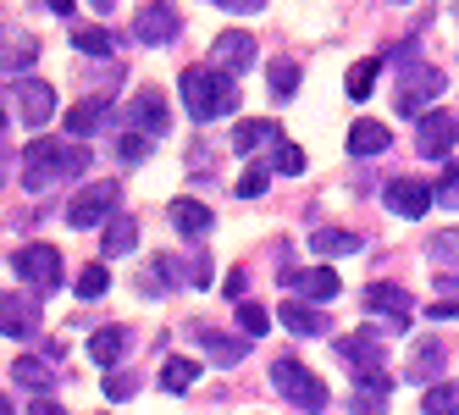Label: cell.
<instances>
[{
    "label": "cell",
    "mask_w": 459,
    "mask_h": 415,
    "mask_svg": "<svg viewBox=\"0 0 459 415\" xmlns=\"http://www.w3.org/2000/svg\"><path fill=\"white\" fill-rule=\"evenodd\" d=\"M183 266L172 261V255H155V261L139 272V294H150V299H160V294H172V289H183Z\"/></svg>",
    "instance_id": "obj_17"
},
{
    "label": "cell",
    "mask_w": 459,
    "mask_h": 415,
    "mask_svg": "<svg viewBox=\"0 0 459 415\" xmlns=\"http://www.w3.org/2000/svg\"><path fill=\"white\" fill-rule=\"evenodd\" d=\"M443 89H448V73H443V67H432V61H415V67H404V83H399V111L420 122V117H426V106H432Z\"/></svg>",
    "instance_id": "obj_5"
},
{
    "label": "cell",
    "mask_w": 459,
    "mask_h": 415,
    "mask_svg": "<svg viewBox=\"0 0 459 415\" xmlns=\"http://www.w3.org/2000/svg\"><path fill=\"white\" fill-rule=\"evenodd\" d=\"M73 45H78L83 56H111V34H106V28H78Z\"/></svg>",
    "instance_id": "obj_38"
},
{
    "label": "cell",
    "mask_w": 459,
    "mask_h": 415,
    "mask_svg": "<svg viewBox=\"0 0 459 415\" xmlns=\"http://www.w3.org/2000/svg\"><path fill=\"white\" fill-rule=\"evenodd\" d=\"M178 89H183V106H188L194 122H216V117H233V111H238V78H233V73L183 67Z\"/></svg>",
    "instance_id": "obj_1"
},
{
    "label": "cell",
    "mask_w": 459,
    "mask_h": 415,
    "mask_svg": "<svg viewBox=\"0 0 459 415\" xmlns=\"http://www.w3.org/2000/svg\"><path fill=\"white\" fill-rule=\"evenodd\" d=\"M100 294H111V272L94 261V266H83V277H78V299H100Z\"/></svg>",
    "instance_id": "obj_33"
},
{
    "label": "cell",
    "mask_w": 459,
    "mask_h": 415,
    "mask_svg": "<svg viewBox=\"0 0 459 415\" xmlns=\"http://www.w3.org/2000/svg\"><path fill=\"white\" fill-rule=\"evenodd\" d=\"M0 327H6V338H34L39 333L34 294H6V305H0Z\"/></svg>",
    "instance_id": "obj_16"
},
{
    "label": "cell",
    "mask_w": 459,
    "mask_h": 415,
    "mask_svg": "<svg viewBox=\"0 0 459 415\" xmlns=\"http://www.w3.org/2000/svg\"><path fill=\"white\" fill-rule=\"evenodd\" d=\"M255 56H260L255 34H244V28H227V34H216V45H211V67L238 78L244 67H255Z\"/></svg>",
    "instance_id": "obj_10"
},
{
    "label": "cell",
    "mask_w": 459,
    "mask_h": 415,
    "mask_svg": "<svg viewBox=\"0 0 459 415\" xmlns=\"http://www.w3.org/2000/svg\"><path fill=\"white\" fill-rule=\"evenodd\" d=\"M420 410L426 415H459V382L448 376V382H432L426 388V399H420Z\"/></svg>",
    "instance_id": "obj_30"
},
{
    "label": "cell",
    "mask_w": 459,
    "mask_h": 415,
    "mask_svg": "<svg viewBox=\"0 0 459 415\" xmlns=\"http://www.w3.org/2000/svg\"><path fill=\"white\" fill-rule=\"evenodd\" d=\"M221 294H227V299H238V294H244V272H238V266L227 272V282H221Z\"/></svg>",
    "instance_id": "obj_46"
},
{
    "label": "cell",
    "mask_w": 459,
    "mask_h": 415,
    "mask_svg": "<svg viewBox=\"0 0 459 415\" xmlns=\"http://www.w3.org/2000/svg\"><path fill=\"white\" fill-rule=\"evenodd\" d=\"M272 167H277V172H288V177H299V172H305V150L282 139V144L272 150Z\"/></svg>",
    "instance_id": "obj_35"
},
{
    "label": "cell",
    "mask_w": 459,
    "mask_h": 415,
    "mask_svg": "<svg viewBox=\"0 0 459 415\" xmlns=\"http://www.w3.org/2000/svg\"><path fill=\"white\" fill-rule=\"evenodd\" d=\"M106 117H111V106H106V100H78V106L67 111V134H73V144H83L89 134H100Z\"/></svg>",
    "instance_id": "obj_22"
},
{
    "label": "cell",
    "mask_w": 459,
    "mask_h": 415,
    "mask_svg": "<svg viewBox=\"0 0 459 415\" xmlns=\"http://www.w3.org/2000/svg\"><path fill=\"white\" fill-rule=\"evenodd\" d=\"M266 89H272V100H293L299 94V61H277L266 73Z\"/></svg>",
    "instance_id": "obj_31"
},
{
    "label": "cell",
    "mask_w": 459,
    "mask_h": 415,
    "mask_svg": "<svg viewBox=\"0 0 459 415\" xmlns=\"http://www.w3.org/2000/svg\"><path fill=\"white\" fill-rule=\"evenodd\" d=\"M432 205H437V188H426L420 177H393V183H387V211H393V216L415 221V216H426Z\"/></svg>",
    "instance_id": "obj_12"
},
{
    "label": "cell",
    "mask_w": 459,
    "mask_h": 415,
    "mask_svg": "<svg viewBox=\"0 0 459 415\" xmlns=\"http://www.w3.org/2000/svg\"><path fill=\"white\" fill-rule=\"evenodd\" d=\"M12 100H17V117H22L28 127H45V122L56 117V89L39 83V78H17V83H12Z\"/></svg>",
    "instance_id": "obj_11"
},
{
    "label": "cell",
    "mask_w": 459,
    "mask_h": 415,
    "mask_svg": "<svg viewBox=\"0 0 459 415\" xmlns=\"http://www.w3.org/2000/svg\"><path fill=\"white\" fill-rule=\"evenodd\" d=\"M310 249H316V255H326V261H338V255L366 249V238L349 233V228H316V233H310Z\"/></svg>",
    "instance_id": "obj_25"
},
{
    "label": "cell",
    "mask_w": 459,
    "mask_h": 415,
    "mask_svg": "<svg viewBox=\"0 0 459 415\" xmlns=\"http://www.w3.org/2000/svg\"><path fill=\"white\" fill-rule=\"evenodd\" d=\"M127 122H134V134H144V139L167 134L172 111H167V100H160V89H139L134 100H127Z\"/></svg>",
    "instance_id": "obj_14"
},
{
    "label": "cell",
    "mask_w": 459,
    "mask_h": 415,
    "mask_svg": "<svg viewBox=\"0 0 459 415\" xmlns=\"http://www.w3.org/2000/svg\"><path fill=\"white\" fill-rule=\"evenodd\" d=\"M194 382H200V360H183V355H172L167 366H160V388H167V393H188Z\"/></svg>",
    "instance_id": "obj_26"
},
{
    "label": "cell",
    "mask_w": 459,
    "mask_h": 415,
    "mask_svg": "<svg viewBox=\"0 0 459 415\" xmlns=\"http://www.w3.org/2000/svg\"><path fill=\"white\" fill-rule=\"evenodd\" d=\"M366 310L387 316L393 333H410V322H415V299H410V289H399V282H371V289H366Z\"/></svg>",
    "instance_id": "obj_8"
},
{
    "label": "cell",
    "mask_w": 459,
    "mask_h": 415,
    "mask_svg": "<svg viewBox=\"0 0 459 415\" xmlns=\"http://www.w3.org/2000/svg\"><path fill=\"white\" fill-rule=\"evenodd\" d=\"M266 376H272V388H277L288 404H299L305 415H321V410H326V399H333V393H326V382H321L305 360H293V355H277Z\"/></svg>",
    "instance_id": "obj_3"
},
{
    "label": "cell",
    "mask_w": 459,
    "mask_h": 415,
    "mask_svg": "<svg viewBox=\"0 0 459 415\" xmlns=\"http://www.w3.org/2000/svg\"><path fill=\"white\" fill-rule=\"evenodd\" d=\"M266 183H272V155H266V161H255V167L238 177V195H244V200H260V195H266Z\"/></svg>",
    "instance_id": "obj_34"
},
{
    "label": "cell",
    "mask_w": 459,
    "mask_h": 415,
    "mask_svg": "<svg viewBox=\"0 0 459 415\" xmlns=\"http://www.w3.org/2000/svg\"><path fill=\"white\" fill-rule=\"evenodd\" d=\"M238 327H244V338H260V333H266L272 327V316H266V305H238Z\"/></svg>",
    "instance_id": "obj_37"
},
{
    "label": "cell",
    "mask_w": 459,
    "mask_h": 415,
    "mask_svg": "<svg viewBox=\"0 0 459 415\" xmlns=\"http://www.w3.org/2000/svg\"><path fill=\"white\" fill-rule=\"evenodd\" d=\"M377 73H382V61H354L349 78H343V89L354 94V100H366V94L377 89Z\"/></svg>",
    "instance_id": "obj_32"
},
{
    "label": "cell",
    "mask_w": 459,
    "mask_h": 415,
    "mask_svg": "<svg viewBox=\"0 0 459 415\" xmlns=\"http://www.w3.org/2000/svg\"><path fill=\"white\" fill-rule=\"evenodd\" d=\"M183 34V12L178 6H144L134 17V39L139 45H172Z\"/></svg>",
    "instance_id": "obj_13"
},
{
    "label": "cell",
    "mask_w": 459,
    "mask_h": 415,
    "mask_svg": "<svg viewBox=\"0 0 459 415\" xmlns=\"http://www.w3.org/2000/svg\"><path fill=\"white\" fill-rule=\"evenodd\" d=\"M12 382H17V388H28V393H45L50 388V360H34V355L12 360Z\"/></svg>",
    "instance_id": "obj_27"
},
{
    "label": "cell",
    "mask_w": 459,
    "mask_h": 415,
    "mask_svg": "<svg viewBox=\"0 0 459 415\" xmlns=\"http://www.w3.org/2000/svg\"><path fill=\"white\" fill-rule=\"evenodd\" d=\"M437 205L459 211V167H448V172H443V183H437Z\"/></svg>",
    "instance_id": "obj_41"
},
{
    "label": "cell",
    "mask_w": 459,
    "mask_h": 415,
    "mask_svg": "<svg viewBox=\"0 0 459 415\" xmlns=\"http://www.w3.org/2000/svg\"><path fill=\"white\" fill-rule=\"evenodd\" d=\"M260 144H272V150L282 144L272 117H249V122H238V127H233V150H238V155H249V150H260Z\"/></svg>",
    "instance_id": "obj_23"
},
{
    "label": "cell",
    "mask_w": 459,
    "mask_h": 415,
    "mask_svg": "<svg viewBox=\"0 0 459 415\" xmlns=\"http://www.w3.org/2000/svg\"><path fill=\"white\" fill-rule=\"evenodd\" d=\"M12 272H17L34 294H50V289H61V249H56V244H22V249L12 255Z\"/></svg>",
    "instance_id": "obj_6"
},
{
    "label": "cell",
    "mask_w": 459,
    "mask_h": 415,
    "mask_svg": "<svg viewBox=\"0 0 459 415\" xmlns=\"http://www.w3.org/2000/svg\"><path fill=\"white\" fill-rule=\"evenodd\" d=\"M194 349H205L216 366H244L249 360V338H233V333H216V327H188Z\"/></svg>",
    "instance_id": "obj_15"
},
{
    "label": "cell",
    "mask_w": 459,
    "mask_h": 415,
    "mask_svg": "<svg viewBox=\"0 0 459 415\" xmlns=\"http://www.w3.org/2000/svg\"><path fill=\"white\" fill-rule=\"evenodd\" d=\"M387 144H393V134H387L382 122H366V117H359V122L349 127V155H359V161H366V155H382Z\"/></svg>",
    "instance_id": "obj_24"
},
{
    "label": "cell",
    "mask_w": 459,
    "mask_h": 415,
    "mask_svg": "<svg viewBox=\"0 0 459 415\" xmlns=\"http://www.w3.org/2000/svg\"><path fill=\"white\" fill-rule=\"evenodd\" d=\"M134 244H139V221L134 216H117L111 228H106V238H100V249L111 255V261H117V255H127Z\"/></svg>",
    "instance_id": "obj_29"
},
{
    "label": "cell",
    "mask_w": 459,
    "mask_h": 415,
    "mask_svg": "<svg viewBox=\"0 0 459 415\" xmlns=\"http://www.w3.org/2000/svg\"><path fill=\"white\" fill-rule=\"evenodd\" d=\"M150 144H155V139H144V134H122V139H117V155H122L127 167H139V161H150Z\"/></svg>",
    "instance_id": "obj_36"
},
{
    "label": "cell",
    "mask_w": 459,
    "mask_h": 415,
    "mask_svg": "<svg viewBox=\"0 0 459 415\" xmlns=\"http://www.w3.org/2000/svg\"><path fill=\"white\" fill-rule=\"evenodd\" d=\"M426 316H432V322H448V316H459V299H437V305H426Z\"/></svg>",
    "instance_id": "obj_45"
},
{
    "label": "cell",
    "mask_w": 459,
    "mask_h": 415,
    "mask_svg": "<svg viewBox=\"0 0 459 415\" xmlns=\"http://www.w3.org/2000/svg\"><path fill=\"white\" fill-rule=\"evenodd\" d=\"M387 410V393H371V388H354V415H382Z\"/></svg>",
    "instance_id": "obj_39"
},
{
    "label": "cell",
    "mask_w": 459,
    "mask_h": 415,
    "mask_svg": "<svg viewBox=\"0 0 459 415\" xmlns=\"http://www.w3.org/2000/svg\"><path fill=\"white\" fill-rule=\"evenodd\" d=\"M28 415H67V410H61L56 399H34V410H28Z\"/></svg>",
    "instance_id": "obj_47"
},
{
    "label": "cell",
    "mask_w": 459,
    "mask_h": 415,
    "mask_svg": "<svg viewBox=\"0 0 459 415\" xmlns=\"http://www.w3.org/2000/svg\"><path fill=\"white\" fill-rule=\"evenodd\" d=\"M338 355L366 376V371H382V338H366V333H343L338 338Z\"/></svg>",
    "instance_id": "obj_19"
},
{
    "label": "cell",
    "mask_w": 459,
    "mask_h": 415,
    "mask_svg": "<svg viewBox=\"0 0 459 415\" xmlns=\"http://www.w3.org/2000/svg\"><path fill=\"white\" fill-rule=\"evenodd\" d=\"M127 343H134V333H127L122 322H111V327H100V333H89V360H94V366H117V360L127 355Z\"/></svg>",
    "instance_id": "obj_20"
},
{
    "label": "cell",
    "mask_w": 459,
    "mask_h": 415,
    "mask_svg": "<svg viewBox=\"0 0 459 415\" xmlns=\"http://www.w3.org/2000/svg\"><path fill=\"white\" fill-rule=\"evenodd\" d=\"M282 289H293L299 299L326 305V299H338V294H343V282H338L333 266H288V272H282Z\"/></svg>",
    "instance_id": "obj_9"
},
{
    "label": "cell",
    "mask_w": 459,
    "mask_h": 415,
    "mask_svg": "<svg viewBox=\"0 0 459 415\" xmlns=\"http://www.w3.org/2000/svg\"><path fill=\"white\" fill-rule=\"evenodd\" d=\"M12 61H17V67H28V61H34V45H28V39L6 45V67H12Z\"/></svg>",
    "instance_id": "obj_43"
},
{
    "label": "cell",
    "mask_w": 459,
    "mask_h": 415,
    "mask_svg": "<svg viewBox=\"0 0 459 415\" xmlns=\"http://www.w3.org/2000/svg\"><path fill=\"white\" fill-rule=\"evenodd\" d=\"M106 393H111V399H134V393H139V376H127V371L106 376Z\"/></svg>",
    "instance_id": "obj_42"
},
{
    "label": "cell",
    "mask_w": 459,
    "mask_h": 415,
    "mask_svg": "<svg viewBox=\"0 0 459 415\" xmlns=\"http://www.w3.org/2000/svg\"><path fill=\"white\" fill-rule=\"evenodd\" d=\"M437 371H443V343L437 338H420L415 355H410V382H426V376H437Z\"/></svg>",
    "instance_id": "obj_28"
},
{
    "label": "cell",
    "mask_w": 459,
    "mask_h": 415,
    "mask_svg": "<svg viewBox=\"0 0 459 415\" xmlns=\"http://www.w3.org/2000/svg\"><path fill=\"white\" fill-rule=\"evenodd\" d=\"M117 200H122V183H111V177L78 188V200L67 205V228H100V221L111 228V221L122 216V211H117Z\"/></svg>",
    "instance_id": "obj_4"
},
{
    "label": "cell",
    "mask_w": 459,
    "mask_h": 415,
    "mask_svg": "<svg viewBox=\"0 0 459 415\" xmlns=\"http://www.w3.org/2000/svg\"><path fill=\"white\" fill-rule=\"evenodd\" d=\"M216 6H221V12H238V17H255V12H266L260 0H216Z\"/></svg>",
    "instance_id": "obj_44"
},
{
    "label": "cell",
    "mask_w": 459,
    "mask_h": 415,
    "mask_svg": "<svg viewBox=\"0 0 459 415\" xmlns=\"http://www.w3.org/2000/svg\"><path fill=\"white\" fill-rule=\"evenodd\" d=\"M277 322H282L288 333H299V338H321V333H333V327H326V316H321L316 305H305V299H282V305H277Z\"/></svg>",
    "instance_id": "obj_18"
},
{
    "label": "cell",
    "mask_w": 459,
    "mask_h": 415,
    "mask_svg": "<svg viewBox=\"0 0 459 415\" xmlns=\"http://www.w3.org/2000/svg\"><path fill=\"white\" fill-rule=\"evenodd\" d=\"M454 139H459L454 111H426V117L415 122V150L426 155V161H448V155H454Z\"/></svg>",
    "instance_id": "obj_7"
},
{
    "label": "cell",
    "mask_w": 459,
    "mask_h": 415,
    "mask_svg": "<svg viewBox=\"0 0 459 415\" xmlns=\"http://www.w3.org/2000/svg\"><path fill=\"white\" fill-rule=\"evenodd\" d=\"M167 216H172V228H178L183 238H205V233L216 228V216H211L200 200H172V211H167Z\"/></svg>",
    "instance_id": "obj_21"
},
{
    "label": "cell",
    "mask_w": 459,
    "mask_h": 415,
    "mask_svg": "<svg viewBox=\"0 0 459 415\" xmlns=\"http://www.w3.org/2000/svg\"><path fill=\"white\" fill-rule=\"evenodd\" d=\"M432 261H459V228H448V233L432 238Z\"/></svg>",
    "instance_id": "obj_40"
},
{
    "label": "cell",
    "mask_w": 459,
    "mask_h": 415,
    "mask_svg": "<svg viewBox=\"0 0 459 415\" xmlns=\"http://www.w3.org/2000/svg\"><path fill=\"white\" fill-rule=\"evenodd\" d=\"M89 172V150L83 144H56V139H34L22 150V188H56L61 177H83Z\"/></svg>",
    "instance_id": "obj_2"
}]
</instances>
